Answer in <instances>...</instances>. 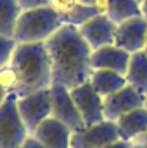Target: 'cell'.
I'll use <instances>...</instances> for the list:
<instances>
[{"mask_svg": "<svg viewBox=\"0 0 147 148\" xmlns=\"http://www.w3.org/2000/svg\"><path fill=\"white\" fill-rule=\"evenodd\" d=\"M50 66H52V81L68 90L90 81L92 69V48L81 36L76 26L64 24L59 31L45 41Z\"/></svg>", "mask_w": 147, "mask_h": 148, "instance_id": "obj_1", "label": "cell"}, {"mask_svg": "<svg viewBox=\"0 0 147 148\" xmlns=\"http://www.w3.org/2000/svg\"><path fill=\"white\" fill-rule=\"evenodd\" d=\"M16 74V97H24L49 90L52 81V66L45 43H17L10 59Z\"/></svg>", "mask_w": 147, "mask_h": 148, "instance_id": "obj_2", "label": "cell"}, {"mask_svg": "<svg viewBox=\"0 0 147 148\" xmlns=\"http://www.w3.org/2000/svg\"><path fill=\"white\" fill-rule=\"evenodd\" d=\"M62 26V19L50 5L23 10L16 26L14 40L17 43H45Z\"/></svg>", "mask_w": 147, "mask_h": 148, "instance_id": "obj_3", "label": "cell"}, {"mask_svg": "<svg viewBox=\"0 0 147 148\" xmlns=\"http://www.w3.org/2000/svg\"><path fill=\"white\" fill-rule=\"evenodd\" d=\"M30 136L17 110V97L10 93L0 103V148H21Z\"/></svg>", "mask_w": 147, "mask_h": 148, "instance_id": "obj_4", "label": "cell"}, {"mask_svg": "<svg viewBox=\"0 0 147 148\" xmlns=\"http://www.w3.org/2000/svg\"><path fill=\"white\" fill-rule=\"evenodd\" d=\"M17 110L21 114L30 134L35 133L38 126L50 117V88L37 93H30L24 97H17Z\"/></svg>", "mask_w": 147, "mask_h": 148, "instance_id": "obj_5", "label": "cell"}, {"mask_svg": "<svg viewBox=\"0 0 147 148\" xmlns=\"http://www.w3.org/2000/svg\"><path fill=\"white\" fill-rule=\"evenodd\" d=\"M50 115L55 117L57 121L64 122L73 133L81 131L85 127V122L80 115V110L74 103L71 91L61 84H52L50 86Z\"/></svg>", "mask_w": 147, "mask_h": 148, "instance_id": "obj_6", "label": "cell"}, {"mask_svg": "<svg viewBox=\"0 0 147 148\" xmlns=\"http://www.w3.org/2000/svg\"><path fill=\"white\" fill-rule=\"evenodd\" d=\"M121 140L116 122L102 121L99 124L85 126L71 136V148H104Z\"/></svg>", "mask_w": 147, "mask_h": 148, "instance_id": "obj_7", "label": "cell"}, {"mask_svg": "<svg viewBox=\"0 0 147 148\" xmlns=\"http://www.w3.org/2000/svg\"><path fill=\"white\" fill-rule=\"evenodd\" d=\"M69 91H71V97L80 110V115H81L85 126H92V124H99V122L106 121L104 98L95 91V88L90 84V81L76 86Z\"/></svg>", "mask_w": 147, "mask_h": 148, "instance_id": "obj_8", "label": "cell"}, {"mask_svg": "<svg viewBox=\"0 0 147 148\" xmlns=\"http://www.w3.org/2000/svg\"><path fill=\"white\" fill-rule=\"evenodd\" d=\"M144 105H146V95L137 91L133 86L126 84L121 90L114 91L112 95L104 98V117L106 121L116 122L125 114L140 109Z\"/></svg>", "mask_w": 147, "mask_h": 148, "instance_id": "obj_9", "label": "cell"}, {"mask_svg": "<svg viewBox=\"0 0 147 148\" xmlns=\"http://www.w3.org/2000/svg\"><path fill=\"white\" fill-rule=\"evenodd\" d=\"M147 38V19L144 16H137L132 19H126L118 24L114 45L126 50L128 53H135L144 50Z\"/></svg>", "mask_w": 147, "mask_h": 148, "instance_id": "obj_10", "label": "cell"}, {"mask_svg": "<svg viewBox=\"0 0 147 148\" xmlns=\"http://www.w3.org/2000/svg\"><path fill=\"white\" fill-rule=\"evenodd\" d=\"M116 28H118V24L112 23L106 14H97L95 17L83 23L78 29H80L81 36L85 38V41L90 45V48L97 50L106 45H114Z\"/></svg>", "mask_w": 147, "mask_h": 148, "instance_id": "obj_11", "label": "cell"}, {"mask_svg": "<svg viewBox=\"0 0 147 148\" xmlns=\"http://www.w3.org/2000/svg\"><path fill=\"white\" fill-rule=\"evenodd\" d=\"M31 136L37 138L40 143H43L49 148H71L73 131L64 122H61L50 115L35 129V133Z\"/></svg>", "mask_w": 147, "mask_h": 148, "instance_id": "obj_12", "label": "cell"}, {"mask_svg": "<svg viewBox=\"0 0 147 148\" xmlns=\"http://www.w3.org/2000/svg\"><path fill=\"white\" fill-rule=\"evenodd\" d=\"M132 53L126 50L116 47V45H106L97 50H92V69H106V71H114L119 74H126L128 64H130Z\"/></svg>", "mask_w": 147, "mask_h": 148, "instance_id": "obj_13", "label": "cell"}, {"mask_svg": "<svg viewBox=\"0 0 147 148\" xmlns=\"http://www.w3.org/2000/svg\"><path fill=\"white\" fill-rule=\"evenodd\" d=\"M49 5L59 14L64 24L76 26V28H80L88 19L95 17L97 14H102L99 7L83 5L80 0H49Z\"/></svg>", "mask_w": 147, "mask_h": 148, "instance_id": "obj_14", "label": "cell"}, {"mask_svg": "<svg viewBox=\"0 0 147 148\" xmlns=\"http://www.w3.org/2000/svg\"><path fill=\"white\" fill-rule=\"evenodd\" d=\"M116 126H118L121 140L125 141L137 140L140 134H144L147 131V109L140 107V109L125 114L123 117L116 121Z\"/></svg>", "mask_w": 147, "mask_h": 148, "instance_id": "obj_15", "label": "cell"}, {"mask_svg": "<svg viewBox=\"0 0 147 148\" xmlns=\"http://www.w3.org/2000/svg\"><path fill=\"white\" fill-rule=\"evenodd\" d=\"M90 84L95 88V91L106 98L112 95L114 91L121 90L123 86H126V77L119 73L114 71H106V69H94V73L90 76Z\"/></svg>", "mask_w": 147, "mask_h": 148, "instance_id": "obj_16", "label": "cell"}, {"mask_svg": "<svg viewBox=\"0 0 147 148\" xmlns=\"http://www.w3.org/2000/svg\"><path fill=\"white\" fill-rule=\"evenodd\" d=\"M102 10L116 24H119L126 19L142 16V9H140L139 0H104Z\"/></svg>", "mask_w": 147, "mask_h": 148, "instance_id": "obj_17", "label": "cell"}, {"mask_svg": "<svg viewBox=\"0 0 147 148\" xmlns=\"http://www.w3.org/2000/svg\"><path fill=\"white\" fill-rule=\"evenodd\" d=\"M125 77L130 86H133L142 95H147V53L144 50L132 53Z\"/></svg>", "mask_w": 147, "mask_h": 148, "instance_id": "obj_18", "label": "cell"}, {"mask_svg": "<svg viewBox=\"0 0 147 148\" xmlns=\"http://www.w3.org/2000/svg\"><path fill=\"white\" fill-rule=\"evenodd\" d=\"M21 12L16 0H0V36L14 38Z\"/></svg>", "mask_w": 147, "mask_h": 148, "instance_id": "obj_19", "label": "cell"}, {"mask_svg": "<svg viewBox=\"0 0 147 148\" xmlns=\"http://www.w3.org/2000/svg\"><path fill=\"white\" fill-rule=\"evenodd\" d=\"M16 47H17V41L14 38L0 36V69L10 64V59L14 55Z\"/></svg>", "mask_w": 147, "mask_h": 148, "instance_id": "obj_20", "label": "cell"}, {"mask_svg": "<svg viewBox=\"0 0 147 148\" xmlns=\"http://www.w3.org/2000/svg\"><path fill=\"white\" fill-rule=\"evenodd\" d=\"M16 74L12 71V67L10 66H5V67H2L0 69V86L10 95V93H14L16 95Z\"/></svg>", "mask_w": 147, "mask_h": 148, "instance_id": "obj_21", "label": "cell"}, {"mask_svg": "<svg viewBox=\"0 0 147 148\" xmlns=\"http://www.w3.org/2000/svg\"><path fill=\"white\" fill-rule=\"evenodd\" d=\"M21 7V10H31V9H38V7H47L49 0H16Z\"/></svg>", "mask_w": 147, "mask_h": 148, "instance_id": "obj_22", "label": "cell"}, {"mask_svg": "<svg viewBox=\"0 0 147 148\" xmlns=\"http://www.w3.org/2000/svg\"><path fill=\"white\" fill-rule=\"evenodd\" d=\"M21 148H49V147H45L43 143H40V141H38L37 138L30 136V138H28V140L24 141V145H23Z\"/></svg>", "mask_w": 147, "mask_h": 148, "instance_id": "obj_23", "label": "cell"}, {"mask_svg": "<svg viewBox=\"0 0 147 148\" xmlns=\"http://www.w3.org/2000/svg\"><path fill=\"white\" fill-rule=\"evenodd\" d=\"M104 148H132V141H125V140H118L116 143H111Z\"/></svg>", "mask_w": 147, "mask_h": 148, "instance_id": "obj_24", "label": "cell"}, {"mask_svg": "<svg viewBox=\"0 0 147 148\" xmlns=\"http://www.w3.org/2000/svg\"><path fill=\"white\" fill-rule=\"evenodd\" d=\"M83 5H88V7H99L101 10H102V2L104 0H80ZM102 14H104V10H102Z\"/></svg>", "mask_w": 147, "mask_h": 148, "instance_id": "obj_25", "label": "cell"}, {"mask_svg": "<svg viewBox=\"0 0 147 148\" xmlns=\"http://www.w3.org/2000/svg\"><path fill=\"white\" fill-rule=\"evenodd\" d=\"M140 9H142V16L147 19V0H142L140 2Z\"/></svg>", "mask_w": 147, "mask_h": 148, "instance_id": "obj_26", "label": "cell"}, {"mask_svg": "<svg viewBox=\"0 0 147 148\" xmlns=\"http://www.w3.org/2000/svg\"><path fill=\"white\" fill-rule=\"evenodd\" d=\"M135 141V140H133ZM137 141H140V143H144V145H147V131L144 133V134H140L139 138H137Z\"/></svg>", "mask_w": 147, "mask_h": 148, "instance_id": "obj_27", "label": "cell"}, {"mask_svg": "<svg viewBox=\"0 0 147 148\" xmlns=\"http://www.w3.org/2000/svg\"><path fill=\"white\" fill-rule=\"evenodd\" d=\"M132 148H147V145H144V143H140V141H132Z\"/></svg>", "mask_w": 147, "mask_h": 148, "instance_id": "obj_28", "label": "cell"}, {"mask_svg": "<svg viewBox=\"0 0 147 148\" xmlns=\"http://www.w3.org/2000/svg\"><path fill=\"white\" fill-rule=\"evenodd\" d=\"M7 95H9V93H7V91H5V90H3V88L0 86V103H2V102H3V100L7 98Z\"/></svg>", "mask_w": 147, "mask_h": 148, "instance_id": "obj_29", "label": "cell"}, {"mask_svg": "<svg viewBox=\"0 0 147 148\" xmlns=\"http://www.w3.org/2000/svg\"><path fill=\"white\" fill-rule=\"evenodd\" d=\"M144 52L147 53V38H146V47H144Z\"/></svg>", "mask_w": 147, "mask_h": 148, "instance_id": "obj_30", "label": "cell"}, {"mask_svg": "<svg viewBox=\"0 0 147 148\" xmlns=\"http://www.w3.org/2000/svg\"><path fill=\"white\" fill-rule=\"evenodd\" d=\"M144 107H146V109H147V95H146V105H144Z\"/></svg>", "mask_w": 147, "mask_h": 148, "instance_id": "obj_31", "label": "cell"}, {"mask_svg": "<svg viewBox=\"0 0 147 148\" xmlns=\"http://www.w3.org/2000/svg\"><path fill=\"white\" fill-rule=\"evenodd\" d=\"M139 2H142V0H139Z\"/></svg>", "mask_w": 147, "mask_h": 148, "instance_id": "obj_32", "label": "cell"}]
</instances>
